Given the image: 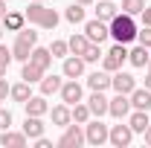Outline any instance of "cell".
<instances>
[{
    "mask_svg": "<svg viewBox=\"0 0 151 148\" xmlns=\"http://www.w3.org/2000/svg\"><path fill=\"white\" fill-rule=\"evenodd\" d=\"M26 139H29V137H26L23 131H20V134H15V131H3V134H0V145H6V148H23Z\"/></svg>",
    "mask_w": 151,
    "mask_h": 148,
    "instance_id": "cell-15",
    "label": "cell"
},
{
    "mask_svg": "<svg viewBox=\"0 0 151 148\" xmlns=\"http://www.w3.org/2000/svg\"><path fill=\"white\" fill-rule=\"evenodd\" d=\"M76 3H81V6H90V3H93V0H76Z\"/></svg>",
    "mask_w": 151,
    "mask_h": 148,
    "instance_id": "cell-44",
    "label": "cell"
},
{
    "mask_svg": "<svg viewBox=\"0 0 151 148\" xmlns=\"http://www.w3.org/2000/svg\"><path fill=\"white\" fill-rule=\"evenodd\" d=\"M29 61L47 73V70H50V64H52V52H50V50H44V47H32V52H29Z\"/></svg>",
    "mask_w": 151,
    "mask_h": 148,
    "instance_id": "cell-12",
    "label": "cell"
},
{
    "mask_svg": "<svg viewBox=\"0 0 151 148\" xmlns=\"http://www.w3.org/2000/svg\"><path fill=\"white\" fill-rule=\"evenodd\" d=\"M64 18L70 20V23H81V20H84V6H81V3H70L67 12H64Z\"/></svg>",
    "mask_w": 151,
    "mask_h": 148,
    "instance_id": "cell-29",
    "label": "cell"
},
{
    "mask_svg": "<svg viewBox=\"0 0 151 148\" xmlns=\"http://www.w3.org/2000/svg\"><path fill=\"white\" fill-rule=\"evenodd\" d=\"M26 20L29 23H35V26H41V29H55L58 26V12L55 9H47L44 3H38V0H32L29 6H26Z\"/></svg>",
    "mask_w": 151,
    "mask_h": 148,
    "instance_id": "cell-2",
    "label": "cell"
},
{
    "mask_svg": "<svg viewBox=\"0 0 151 148\" xmlns=\"http://www.w3.org/2000/svg\"><path fill=\"white\" fill-rule=\"evenodd\" d=\"M84 64H93V61H99V58H102V47H99V44H90V47H87V52H84Z\"/></svg>",
    "mask_w": 151,
    "mask_h": 148,
    "instance_id": "cell-33",
    "label": "cell"
},
{
    "mask_svg": "<svg viewBox=\"0 0 151 148\" xmlns=\"http://www.w3.org/2000/svg\"><path fill=\"white\" fill-rule=\"evenodd\" d=\"M9 90H12V87H9V84H6V78L0 75V102H6V96H9Z\"/></svg>",
    "mask_w": 151,
    "mask_h": 148,
    "instance_id": "cell-38",
    "label": "cell"
},
{
    "mask_svg": "<svg viewBox=\"0 0 151 148\" xmlns=\"http://www.w3.org/2000/svg\"><path fill=\"white\" fill-rule=\"evenodd\" d=\"M52 122H55L58 128H67V125L73 122V113H70V108H67V105H55V108H52Z\"/></svg>",
    "mask_w": 151,
    "mask_h": 148,
    "instance_id": "cell-23",
    "label": "cell"
},
{
    "mask_svg": "<svg viewBox=\"0 0 151 148\" xmlns=\"http://www.w3.org/2000/svg\"><path fill=\"white\" fill-rule=\"evenodd\" d=\"M87 87H90V90H102V93H105L108 87H111V75H108V70L87 75Z\"/></svg>",
    "mask_w": 151,
    "mask_h": 148,
    "instance_id": "cell-20",
    "label": "cell"
},
{
    "mask_svg": "<svg viewBox=\"0 0 151 148\" xmlns=\"http://www.w3.org/2000/svg\"><path fill=\"white\" fill-rule=\"evenodd\" d=\"M131 139H134V131L131 125H113L111 134H108V142L116 148H125V145H131Z\"/></svg>",
    "mask_w": 151,
    "mask_h": 148,
    "instance_id": "cell-7",
    "label": "cell"
},
{
    "mask_svg": "<svg viewBox=\"0 0 151 148\" xmlns=\"http://www.w3.org/2000/svg\"><path fill=\"white\" fill-rule=\"evenodd\" d=\"M84 35L90 38V44H102V41H108L111 38V26L105 23V20H87L84 23Z\"/></svg>",
    "mask_w": 151,
    "mask_h": 148,
    "instance_id": "cell-3",
    "label": "cell"
},
{
    "mask_svg": "<svg viewBox=\"0 0 151 148\" xmlns=\"http://www.w3.org/2000/svg\"><path fill=\"white\" fill-rule=\"evenodd\" d=\"M108 102H111V99H105L102 90H93V96L87 99V108H90L93 116H105V113H108Z\"/></svg>",
    "mask_w": 151,
    "mask_h": 148,
    "instance_id": "cell-13",
    "label": "cell"
},
{
    "mask_svg": "<svg viewBox=\"0 0 151 148\" xmlns=\"http://www.w3.org/2000/svg\"><path fill=\"white\" fill-rule=\"evenodd\" d=\"M20 78H23V81H29V84H38V81L44 78V70H41V67H35L32 61H23V70H20Z\"/></svg>",
    "mask_w": 151,
    "mask_h": 148,
    "instance_id": "cell-21",
    "label": "cell"
},
{
    "mask_svg": "<svg viewBox=\"0 0 151 148\" xmlns=\"http://www.w3.org/2000/svg\"><path fill=\"white\" fill-rule=\"evenodd\" d=\"M128 125H131V131H134V134H142V131L151 125L148 111H134V113H131V119H128Z\"/></svg>",
    "mask_w": 151,
    "mask_h": 148,
    "instance_id": "cell-18",
    "label": "cell"
},
{
    "mask_svg": "<svg viewBox=\"0 0 151 148\" xmlns=\"http://www.w3.org/2000/svg\"><path fill=\"white\" fill-rule=\"evenodd\" d=\"M29 52H32V44L15 41V47H12V58H15V61H29Z\"/></svg>",
    "mask_w": 151,
    "mask_h": 148,
    "instance_id": "cell-27",
    "label": "cell"
},
{
    "mask_svg": "<svg viewBox=\"0 0 151 148\" xmlns=\"http://www.w3.org/2000/svg\"><path fill=\"white\" fill-rule=\"evenodd\" d=\"M35 142H38V148H52V142H50V139H44V137H38Z\"/></svg>",
    "mask_w": 151,
    "mask_h": 148,
    "instance_id": "cell-40",
    "label": "cell"
},
{
    "mask_svg": "<svg viewBox=\"0 0 151 148\" xmlns=\"http://www.w3.org/2000/svg\"><path fill=\"white\" fill-rule=\"evenodd\" d=\"M108 113L116 116V119H125V116L131 113V99H128V93H116L111 102H108Z\"/></svg>",
    "mask_w": 151,
    "mask_h": 148,
    "instance_id": "cell-6",
    "label": "cell"
},
{
    "mask_svg": "<svg viewBox=\"0 0 151 148\" xmlns=\"http://www.w3.org/2000/svg\"><path fill=\"white\" fill-rule=\"evenodd\" d=\"M142 137H145V142H148V145H151V125H148V128H145V131H142Z\"/></svg>",
    "mask_w": 151,
    "mask_h": 148,
    "instance_id": "cell-41",
    "label": "cell"
},
{
    "mask_svg": "<svg viewBox=\"0 0 151 148\" xmlns=\"http://www.w3.org/2000/svg\"><path fill=\"white\" fill-rule=\"evenodd\" d=\"M9 128H12V111L0 108V131H9Z\"/></svg>",
    "mask_w": 151,
    "mask_h": 148,
    "instance_id": "cell-37",
    "label": "cell"
},
{
    "mask_svg": "<svg viewBox=\"0 0 151 148\" xmlns=\"http://www.w3.org/2000/svg\"><path fill=\"white\" fill-rule=\"evenodd\" d=\"M38 3H44V0H38Z\"/></svg>",
    "mask_w": 151,
    "mask_h": 148,
    "instance_id": "cell-47",
    "label": "cell"
},
{
    "mask_svg": "<svg viewBox=\"0 0 151 148\" xmlns=\"http://www.w3.org/2000/svg\"><path fill=\"white\" fill-rule=\"evenodd\" d=\"M116 12H119V9L113 6L111 0H99V9H96V18H99V20H105V23H111Z\"/></svg>",
    "mask_w": 151,
    "mask_h": 148,
    "instance_id": "cell-24",
    "label": "cell"
},
{
    "mask_svg": "<svg viewBox=\"0 0 151 148\" xmlns=\"http://www.w3.org/2000/svg\"><path fill=\"white\" fill-rule=\"evenodd\" d=\"M58 93H61V102H64V105H70V108H73L76 102H81V84H78L76 78H70V81H64Z\"/></svg>",
    "mask_w": 151,
    "mask_h": 148,
    "instance_id": "cell-8",
    "label": "cell"
},
{
    "mask_svg": "<svg viewBox=\"0 0 151 148\" xmlns=\"http://www.w3.org/2000/svg\"><path fill=\"white\" fill-rule=\"evenodd\" d=\"M111 87L116 93H131L134 87H137V81H134L131 73H122V70H116V75L111 78Z\"/></svg>",
    "mask_w": 151,
    "mask_h": 148,
    "instance_id": "cell-10",
    "label": "cell"
},
{
    "mask_svg": "<svg viewBox=\"0 0 151 148\" xmlns=\"http://www.w3.org/2000/svg\"><path fill=\"white\" fill-rule=\"evenodd\" d=\"M23 105H26V116H44V113L50 111V105H47L44 93H41V96H29Z\"/></svg>",
    "mask_w": 151,
    "mask_h": 148,
    "instance_id": "cell-11",
    "label": "cell"
},
{
    "mask_svg": "<svg viewBox=\"0 0 151 148\" xmlns=\"http://www.w3.org/2000/svg\"><path fill=\"white\" fill-rule=\"evenodd\" d=\"M139 18H142V26H151V9H148V6L139 12Z\"/></svg>",
    "mask_w": 151,
    "mask_h": 148,
    "instance_id": "cell-39",
    "label": "cell"
},
{
    "mask_svg": "<svg viewBox=\"0 0 151 148\" xmlns=\"http://www.w3.org/2000/svg\"><path fill=\"white\" fill-rule=\"evenodd\" d=\"M29 87H32L29 81H20V84H15V87L9 90V96H12L15 102H26V99L32 96V90H29Z\"/></svg>",
    "mask_w": 151,
    "mask_h": 148,
    "instance_id": "cell-28",
    "label": "cell"
},
{
    "mask_svg": "<svg viewBox=\"0 0 151 148\" xmlns=\"http://www.w3.org/2000/svg\"><path fill=\"white\" fill-rule=\"evenodd\" d=\"M108 26H111V38L116 41V44H131V41H137V23H134L131 15L116 12Z\"/></svg>",
    "mask_w": 151,
    "mask_h": 148,
    "instance_id": "cell-1",
    "label": "cell"
},
{
    "mask_svg": "<svg viewBox=\"0 0 151 148\" xmlns=\"http://www.w3.org/2000/svg\"><path fill=\"white\" fill-rule=\"evenodd\" d=\"M50 52H52V58H64L67 52H70V47H67V41H52Z\"/></svg>",
    "mask_w": 151,
    "mask_h": 148,
    "instance_id": "cell-34",
    "label": "cell"
},
{
    "mask_svg": "<svg viewBox=\"0 0 151 148\" xmlns=\"http://www.w3.org/2000/svg\"><path fill=\"white\" fill-rule=\"evenodd\" d=\"M61 84H64V81H61L58 75H44V78H41V93H44V96H52V93L61 90Z\"/></svg>",
    "mask_w": 151,
    "mask_h": 148,
    "instance_id": "cell-25",
    "label": "cell"
},
{
    "mask_svg": "<svg viewBox=\"0 0 151 148\" xmlns=\"http://www.w3.org/2000/svg\"><path fill=\"white\" fill-rule=\"evenodd\" d=\"M128 99H131L134 111H148L151 108V90L148 87H134V90L128 93Z\"/></svg>",
    "mask_w": 151,
    "mask_h": 148,
    "instance_id": "cell-9",
    "label": "cell"
},
{
    "mask_svg": "<svg viewBox=\"0 0 151 148\" xmlns=\"http://www.w3.org/2000/svg\"><path fill=\"white\" fill-rule=\"evenodd\" d=\"M70 113H73V122H78V125H84V122H90V108L87 105H81V102H76L73 108H70Z\"/></svg>",
    "mask_w": 151,
    "mask_h": 148,
    "instance_id": "cell-26",
    "label": "cell"
},
{
    "mask_svg": "<svg viewBox=\"0 0 151 148\" xmlns=\"http://www.w3.org/2000/svg\"><path fill=\"white\" fill-rule=\"evenodd\" d=\"M122 64H125V61H122V58H116L113 52H108V55H102V67H105L108 73H116V70H119Z\"/></svg>",
    "mask_w": 151,
    "mask_h": 148,
    "instance_id": "cell-31",
    "label": "cell"
},
{
    "mask_svg": "<svg viewBox=\"0 0 151 148\" xmlns=\"http://www.w3.org/2000/svg\"><path fill=\"white\" fill-rule=\"evenodd\" d=\"M3 26H6L9 32H18V29L26 26V15H23V12H6V15H3Z\"/></svg>",
    "mask_w": 151,
    "mask_h": 148,
    "instance_id": "cell-16",
    "label": "cell"
},
{
    "mask_svg": "<svg viewBox=\"0 0 151 148\" xmlns=\"http://www.w3.org/2000/svg\"><path fill=\"white\" fill-rule=\"evenodd\" d=\"M145 67H148V70H151V58H148V64H145Z\"/></svg>",
    "mask_w": 151,
    "mask_h": 148,
    "instance_id": "cell-45",
    "label": "cell"
},
{
    "mask_svg": "<svg viewBox=\"0 0 151 148\" xmlns=\"http://www.w3.org/2000/svg\"><path fill=\"white\" fill-rule=\"evenodd\" d=\"M9 64H12V50L0 44V75H6V70H9Z\"/></svg>",
    "mask_w": 151,
    "mask_h": 148,
    "instance_id": "cell-32",
    "label": "cell"
},
{
    "mask_svg": "<svg viewBox=\"0 0 151 148\" xmlns=\"http://www.w3.org/2000/svg\"><path fill=\"white\" fill-rule=\"evenodd\" d=\"M3 15H6V0H0V20H3Z\"/></svg>",
    "mask_w": 151,
    "mask_h": 148,
    "instance_id": "cell-42",
    "label": "cell"
},
{
    "mask_svg": "<svg viewBox=\"0 0 151 148\" xmlns=\"http://www.w3.org/2000/svg\"><path fill=\"white\" fill-rule=\"evenodd\" d=\"M18 41H26V44L35 47V44H38V32H32L29 26H23V29H18Z\"/></svg>",
    "mask_w": 151,
    "mask_h": 148,
    "instance_id": "cell-35",
    "label": "cell"
},
{
    "mask_svg": "<svg viewBox=\"0 0 151 148\" xmlns=\"http://www.w3.org/2000/svg\"><path fill=\"white\" fill-rule=\"evenodd\" d=\"M23 134H26L29 139L44 137V122H41V116H26V122H23Z\"/></svg>",
    "mask_w": 151,
    "mask_h": 148,
    "instance_id": "cell-17",
    "label": "cell"
},
{
    "mask_svg": "<svg viewBox=\"0 0 151 148\" xmlns=\"http://www.w3.org/2000/svg\"><path fill=\"white\" fill-rule=\"evenodd\" d=\"M81 73H84V58L81 55L64 58V75H67V78H78Z\"/></svg>",
    "mask_w": 151,
    "mask_h": 148,
    "instance_id": "cell-14",
    "label": "cell"
},
{
    "mask_svg": "<svg viewBox=\"0 0 151 148\" xmlns=\"http://www.w3.org/2000/svg\"><path fill=\"white\" fill-rule=\"evenodd\" d=\"M81 142H87V139H84V131L78 128V122H76V125H67L64 134H61V139H58L61 148H78Z\"/></svg>",
    "mask_w": 151,
    "mask_h": 148,
    "instance_id": "cell-5",
    "label": "cell"
},
{
    "mask_svg": "<svg viewBox=\"0 0 151 148\" xmlns=\"http://www.w3.org/2000/svg\"><path fill=\"white\" fill-rule=\"evenodd\" d=\"M108 134H111V128L102 125L99 119H96V122H84V139H87L90 145H102V142H108Z\"/></svg>",
    "mask_w": 151,
    "mask_h": 148,
    "instance_id": "cell-4",
    "label": "cell"
},
{
    "mask_svg": "<svg viewBox=\"0 0 151 148\" xmlns=\"http://www.w3.org/2000/svg\"><path fill=\"white\" fill-rule=\"evenodd\" d=\"M137 41H139L142 47H148V50H151V26H142V29H137Z\"/></svg>",
    "mask_w": 151,
    "mask_h": 148,
    "instance_id": "cell-36",
    "label": "cell"
},
{
    "mask_svg": "<svg viewBox=\"0 0 151 148\" xmlns=\"http://www.w3.org/2000/svg\"><path fill=\"white\" fill-rule=\"evenodd\" d=\"M67 47H70V52H73V55H84V52H87V47H90V38L84 35V32H78V35H73L70 41H67Z\"/></svg>",
    "mask_w": 151,
    "mask_h": 148,
    "instance_id": "cell-19",
    "label": "cell"
},
{
    "mask_svg": "<svg viewBox=\"0 0 151 148\" xmlns=\"http://www.w3.org/2000/svg\"><path fill=\"white\" fill-rule=\"evenodd\" d=\"M0 38H3V26H0Z\"/></svg>",
    "mask_w": 151,
    "mask_h": 148,
    "instance_id": "cell-46",
    "label": "cell"
},
{
    "mask_svg": "<svg viewBox=\"0 0 151 148\" xmlns=\"http://www.w3.org/2000/svg\"><path fill=\"white\" fill-rule=\"evenodd\" d=\"M148 47H142V44H139V47H134V50H128V61H131V67H145V64H148Z\"/></svg>",
    "mask_w": 151,
    "mask_h": 148,
    "instance_id": "cell-22",
    "label": "cell"
},
{
    "mask_svg": "<svg viewBox=\"0 0 151 148\" xmlns=\"http://www.w3.org/2000/svg\"><path fill=\"white\" fill-rule=\"evenodd\" d=\"M142 9H145V0H122V12L131 18H139Z\"/></svg>",
    "mask_w": 151,
    "mask_h": 148,
    "instance_id": "cell-30",
    "label": "cell"
},
{
    "mask_svg": "<svg viewBox=\"0 0 151 148\" xmlns=\"http://www.w3.org/2000/svg\"><path fill=\"white\" fill-rule=\"evenodd\" d=\"M145 87L151 90V70H148V78H145Z\"/></svg>",
    "mask_w": 151,
    "mask_h": 148,
    "instance_id": "cell-43",
    "label": "cell"
}]
</instances>
